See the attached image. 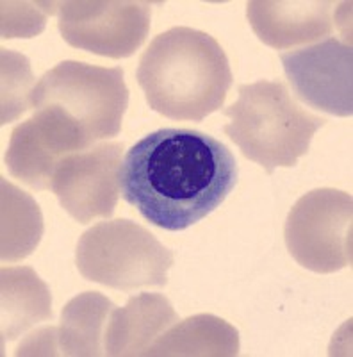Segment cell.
<instances>
[{
    "mask_svg": "<svg viewBox=\"0 0 353 357\" xmlns=\"http://www.w3.org/2000/svg\"><path fill=\"white\" fill-rule=\"evenodd\" d=\"M237 177V162L223 143L200 130L168 127L127 151L120 188L146 222L179 232L221 206Z\"/></svg>",
    "mask_w": 353,
    "mask_h": 357,
    "instance_id": "6da1fadb",
    "label": "cell"
},
{
    "mask_svg": "<svg viewBox=\"0 0 353 357\" xmlns=\"http://www.w3.org/2000/svg\"><path fill=\"white\" fill-rule=\"evenodd\" d=\"M146 104L170 120L202 122L223 107L232 70L211 34L171 27L150 41L136 72Z\"/></svg>",
    "mask_w": 353,
    "mask_h": 357,
    "instance_id": "7a4b0ae2",
    "label": "cell"
},
{
    "mask_svg": "<svg viewBox=\"0 0 353 357\" xmlns=\"http://www.w3.org/2000/svg\"><path fill=\"white\" fill-rule=\"evenodd\" d=\"M237 93V102L223 109L230 118L223 132L266 174L272 175L279 167H297L314 134L327 123L325 118L300 107L282 81L241 84Z\"/></svg>",
    "mask_w": 353,
    "mask_h": 357,
    "instance_id": "3957f363",
    "label": "cell"
},
{
    "mask_svg": "<svg viewBox=\"0 0 353 357\" xmlns=\"http://www.w3.org/2000/svg\"><path fill=\"white\" fill-rule=\"evenodd\" d=\"M173 261L170 248L127 218L93 225L75 250V264L86 280L120 291L164 288Z\"/></svg>",
    "mask_w": 353,
    "mask_h": 357,
    "instance_id": "277c9868",
    "label": "cell"
},
{
    "mask_svg": "<svg viewBox=\"0 0 353 357\" xmlns=\"http://www.w3.org/2000/svg\"><path fill=\"white\" fill-rule=\"evenodd\" d=\"M57 107L84 134L91 146L122 130L129 106L123 68H104L81 61H63L38 81L33 109Z\"/></svg>",
    "mask_w": 353,
    "mask_h": 357,
    "instance_id": "5b68a950",
    "label": "cell"
},
{
    "mask_svg": "<svg viewBox=\"0 0 353 357\" xmlns=\"http://www.w3.org/2000/svg\"><path fill=\"white\" fill-rule=\"evenodd\" d=\"M352 195L320 188L291 207L284 227L285 245L292 259L311 272H339L352 266Z\"/></svg>",
    "mask_w": 353,
    "mask_h": 357,
    "instance_id": "8992f818",
    "label": "cell"
},
{
    "mask_svg": "<svg viewBox=\"0 0 353 357\" xmlns=\"http://www.w3.org/2000/svg\"><path fill=\"white\" fill-rule=\"evenodd\" d=\"M57 29L73 49L123 59L145 43L152 4L143 0H65Z\"/></svg>",
    "mask_w": 353,
    "mask_h": 357,
    "instance_id": "52a82bcc",
    "label": "cell"
},
{
    "mask_svg": "<svg viewBox=\"0 0 353 357\" xmlns=\"http://www.w3.org/2000/svg\"><path fill=\"white\" fill-rule=\"evenodd\" d=\"M122 154V142H104L68 154L57 165L50 190L73 220L90 223L113 216L120 197Z\"/></svg>",
    "mask_w": 353,
    "mask_h": 357,
    "instance_id": "ba28073f",
    "label": "cell"
},
{
    "mask_svg": "<svg viewBox=\"0 0 353 357\" xmlns=\"http://www.w3.org/2000/svg\"><path fill=\"white\" fill-rule=\"evenodd\" d=\"M84 134L57 107H38L9 138L6 165L11 177L36 191L52 188L57 165L68 154L90 149Z\"/></svg>",
    "mask_w": 353,
    "mask_h": 357,
    "instance_id": "9c48e42d",
    "label": "cell"
},
{
    "mask_svg": "<svg viewBox=\"0 0 353 357\" xmlns=\"http://www.w3.org/2000/svg\"><path fill=\"white\" fill-rule=\"evenodd\" d=\"M291 88L301 102L334 116L353 114L352 43L325 38L281 54Z\"/></svg>",
    "mask_w": 353,
    "mask_h": 357,
    "instance_id": "30bf717a",
    "label": "cell"
},
{
    "mask_svg": "<svg viewBox=\"0 0 353 357\" xmlns=\"http://www.w3.org/2000/svg\"><path fill=\"white\" fill-rule=\"evenodd\" d=\"M350 2L325 0H252L246 17L253 33L272 49H292L330 38L334 29L341 31L343 41L350 36Z\"/></svg>",
    "mask_w": 353,
    "mask_h": 357,
    "instance_id": "8fae6325",
    "label": "cell"
},
{
    "mask_svg": "<svg viewBox=\"0 0 353 357\" xmlns=\"http://www.w3.org/2000/svg\"><path fill=\"white\" fill-rule=\"evenodd\" d=\"M179 321L166 296L141 293L130 296L123 307H114L107 318L104 349L107 356H146L157 337Z\"/></svg>",
    "mask_w": 353,
    "mask_h": 357,
    "instance_id": "7c38bea8",
    "label": "cell"
},
{
    "mask_svg": "<svg viewBox=\"0 0 353 357\" xmlns=\"http://www.w3.org/2000/svg\"><path fill=\"white\" fill-rule=\"evenodd\" d=\"M2 282V345L17 340L40 321L52 320V295L33 268L4 266Z\"/></svg>",
    "mask_w": 353,
    "mask_h": 357,
    "instance_id": "4fadbf2b",
    "label": "cell"
},
{
    "mask_svg": "<svg viewBox=\"0 0 353 357\" xmlns=\"http://www.w3.org/2000/svg\"><path fill=\"white\" fill-rule=\"evenodd\" d=\"M240 354V333L214 314H195L177 321L152 343L146 356H216Z\"/></svg>",
    "mask_w": 353,
    "mask_h": 357,
    "instance_id": "5bb4252c",
    "label": "cell"
},
{
    "mask_svg": "<svg viewBox=\"0 0 353 357\" xmlns=\"http://www.w3.org/2000/svg\"><path fill=\"white\" fill-rule=\"evenodd\" d=\"M114 304L98 291L73 296L63 307L61 325L57 327L59 354L72 357L106 356L104 327Z\"/></svg>",
    "mask_w": 353,
    "mask_h": 357,
    "instance_id": "9a60e30c",
    "label": "cell"
},
{
    "mask_svg": "<svg viewBox=\"0 0 353 357\" xmlns=\"http://www.w3.org/2000/svg\"><path fill=\"white\" fill-rule=\"evenodd\" d=\"M43 231V216L33 197L2 178V261L17 263L31 256Z\"/></svg>",
    "mask_w": 353,
    "mask_h": 357,
    "instance_id": "2e32d148",
    "label": "cell"
},
{
    "mask_svg": "<svg viewBox=\"0 0 353 357\" xmlns=\"http://www.w3.org/2000/svg\"><path fill=\"white\" fill-rule=\"evenodd\" d=\"M36 84L27 57L2 49V104H0L2 126L33 109V95Z\"/></svg>",
    "mask_w": 353,
    "mask_h": 357,
    "instance_id": "e0dca14e",
    "label": "cell"
},
{
    "mask_svg": "<svg viewBox=\"0 0 353 357\" xmlns=\"http://www.w3.org/2000/svg\"><path fill=\"white\" fill-rule=\"evenodd\" d=\"M57 11L59 2H2V38H34Z\"/></svg>",
    "mask_w": 353,
    "mask_h": 357,
    "instance_id": "ac0fdd59",
    "label": "cell"
},
{
    "mask_svg": "<svg viewBox=\"0 0 353 357\" xmlns=\"http://www.w3.org/2000/svg\"><path fill=\"white\" fill-rule=\"evenodd\" d=\"M15 356H61L57 343V327H43L29 334L20 343Z\"/></svg>",
    "mask_w": 353,
    "mask_h": 357,
    "instance_id": "d6986e66",
    "label": "cell"
}]
</instances>
